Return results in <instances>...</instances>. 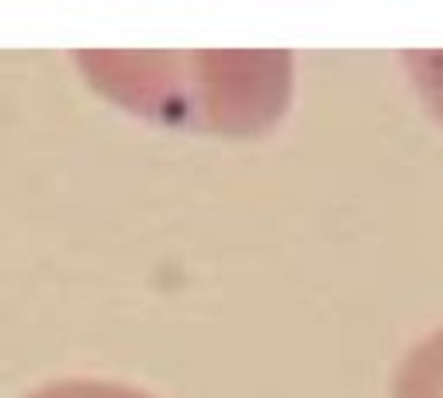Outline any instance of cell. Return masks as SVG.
I'll list each match as a JSON object with an SVG mask.
<instances>
[{"mask_svg":"<svg viewBox=\"0 0 443 398\" xmlns=\"http://www.w3.org/2000/svg\"><path fill=\"white\" fill-rule=\"evenodd\" d=\"M392 398H443V325L405 354Z\"/></svg>","mask_w":443,"mask_h":398,"instance_id":"obj_1","label":"cell"},{"mask_svg":"<svg viewBox=\"0 0 443 398\" xmlns=\"http://www.w3.org/2000/svg\"><path fill=\"white\" fill-rule=\"evenodd\" d=\"M28 398H153L139 388H128V385H115V381H59V385H49L35 395Z\"/></svg>","mask_w":443,"mask_h":398,"instance_id":"obj_2","label":"cell"},{"mask_svg":"<svg viewBox=\"0 0 443 398\" xmlns=\"http://www.w3.org/2000/svg\"><path fill=\"white\" fill-rule=\"evenodd\" d=\"M416 63L426 66V70H437V73H423V70H419V87H423V94L430 97L433 111L443 118V59L440 56H426V59H416Z\"/></svg>","mask_w":443,"mask_h":398,"instance_id":"obj_3","label":"cell"}]
</instances>
